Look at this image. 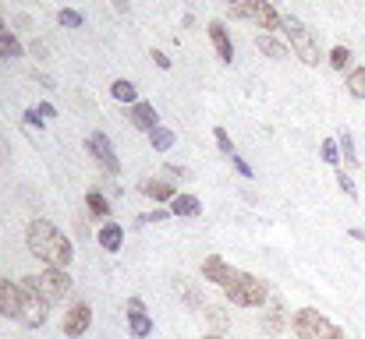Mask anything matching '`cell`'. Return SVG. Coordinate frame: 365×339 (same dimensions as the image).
<instances>
[{
    "label": "cell",
    "mask_w": 365,
    "mask_h": 339,
    "mask_svg": "<svg viewBox=\"0 0 365 339\" xmlns=\"http://www.w3.org/2000/svg\"><path fill=\"white\" fill-rule=\"evenodd\" d=\"M206 32H210V43H213L217 56H220V64H231L234 61V43H231L224 22H210V25H206Z\"/></svg>",
    "instance_id": "12"
},
{
    "label": "cell",
    "mask_w": 365,
    "mask_h": 339,
    "mask_svg": "<svg viewBox=\"0 0 365 339\" xmlns=\"http://www.w3.org/2000/svg\"><path fill=\"white\" fill-rule=\"evenodd\" d=\"M231 8H234V0H231Z\"/></svg>",
    "instance_id": "39"
},
{
    "label": "cell",
    "mask_w": 365,
    "mask_h": 339,
    "mask_svg": "<svg viewBox=\"0 0 365 339\" xmlns=\"http://www.w3.org/2000/svg\"><path fill=\"white\" fill-rule=\"evenodd\" d=\"M174 142H178V135H174L171 128H152V131H149V145H152L156 152H167Z\"/></svg>",
    "instance_id": "21"
},
{
    "label": "cell",
    "mask_w": 365,
    "mask_h": 339,
    "mask_svg": "<svg viewBox=\"0 0 365 339\" xmlns=\"http://www.w3.org/2000/svg\"><path fill=\"white\" fill-rule=\"evenodd\" d=\"M0 56H4V61H18V56H22V43L15 36L0 39Z\"/></svg>",
    "instance_id": "26"
},
{
    "label": "cell",
    "mask_w": 365,
    "mask_h": 339,
    "mask_svg": "<svg viewBox=\"0 0 365 339\" xmlns=\"http://www.w3.org/2000/svg\"><path fill=\"white\" fill-rule=\"evenodd\" d=\"M36 287L46 301H61L68 290H71V276L68 269H57V265H46L39 276H36Z\"/></svg>",
    "instance_id": "6"
},
{
    "label": "cell",
    "mask_w": 365,
    "mask_h": 339,
    "mask_svg": "<svg viewBox=\"0 0 365 339\" xmlns=\"http://www.w3.org/2000/svg\"><path fill=\"white\" fill-rule=\"evenodd\" d=\"M25 244H29V251H32L39 262L57 265V269H68L71 258H75L71 241H68L50 219H32V223L25 226Z\"/></svg>",
    "instance_id": "1"
},
{
    "label": "cell",
    "mask_w": 365,
    "mask_h": 339,
    "mask_svg": "<svg viewBox=\"0 0 365 339\" xmlns=\"http://www.w3.org/2000/svg\"><path fill=\"white\" fill-rule=\"evenodd\" d=\"M213 138H217V145H220L224 156H234V142H231V135L224 128H213Z\"/></svg>",
    "instance_id": "28"
},
{
    "label": "cell",
    "mask_w": 365,
    "mask_h": 339,
    "mask_svg": "<svg viewBox=\"0 0 365 339\" xmlns=\"http://www.w3.org/2000/svg\"><path fill=\"white\" fill-rule=\"evenodd\" d=\"M344 85H348V96L351 99H365V68H351Z\"/></svg>",
    "instance_id": "23"
},
{
    "label": "cell",
    "mask_w": 365,
    "mask_h": 339,
    "mask_svg": "<svg viewBox=\"0 0 365 339\" xmlns=\"http://www.w3.org/2000/svg\"><path fill=\"white\" fill-rule=\"evenodd\" d=\"M348 64H351V50L348 46H334L330 50V68L334 71H348Z\"/></svg>",
    "instance_id": "25"
},
{
    "label": "cell",
    "mask_w": 365,
    "mask_h": 339,
    "mask_svg": "<svg viewBox=\"0 0 365 339\" xmlns=\"http://www.w3.org/2000/svg\"><path fill=\"white\" fill-rule=\"evenodd\" d=\"M110 96H114L117 103H128V106L138 103V89H135L131 82H124V78H117V82L110 85Z\"/></svg>",
    "instance_id": "20"
},
{
    "label": "cell",
    "mask_w": 365,
    "mask_h": 339,
    "mask_svg": "<svg viewBox=\"0 0 365 339\" xmlns=\"http://www.w3.org/2000/svg\"><path fill=\"white\" fill-rule=\"evenodd\" d=\"M57 18H61V25H68V29H78V25H82V15H78V11H68V8H64Z\"/></svg>",
    "instance_id": "30"
},
{
    "label": "cell",
    "mask_w": 365,
    "mask_h": 339,
    "mask_svg": "<svg viewBox=\"0 0 365 339\" xmlns=\"http://www.w3.org/2000/svg\"><path fill=\"white\" fill-rule=\"evenodd\" d=\"M36 110H39V117H43V121H50V117H57V110H54V103H39Z\"/></svg>",
    "instance_id": "34"
},
{
    "label": "cell",
    "mask_w": 365,
    "mask_h": 339,
    "mask_svg": "<svg viewBox=\"0 0 365 339\" xmlns=\"http://www.w3.org/2000/svg\"><path fill=\"white\" fill-rule=\"evenodd\" d=\"M85 149H89V156L92 159H99L103 163V170H107V174H121V159H117V152H114V142L103 135V131H92L89 138H85Z\"/></svg>",
    "instance_id": "7"
},
{
    "label": "cell",
    "mask_w": 365,
    "mask_h": 339,
    "mask_svg": "<svg viewBox=\"0 0 365 339\" xmlns=\"http://www.w3.org/2000/svg\"><path fill=\"white\" fill-rule=\"evenodd\" d=\"M348 234H351L355 241H365V230H348Z\"/></svg>",
    "instance_id": "37"
},
{
    "label": "cell",
    "mask_w": 365,
    "mask_h": 339,
    "mask_svg": "<svg viewBox=\"0 0 365 339\" xmlns=\"http://www.w3.org/2000/svg\"><path fill=\"white\" fill-rule=\"evenodd\" d=\"M174 290H178V294H181V297H185V301H188L192 308H199V311H206V301L199 297V290H195V282H192V279H185V276H178V279H174Z\"/></svg>",
    "instance_id": "19"
},
{
    "label": "cell",
    "mask_w": 365,
    "mask_h": 339,
    "mask_svg": "<svg viewBox=\"0 0 365 339\" xmlns=\"http://www.w3.org/2000/svg\"><path fill=\"white\" fill-rule=\"evenodd\" d=\"M224 294H227V301L238 304V308H263V304L270 301V287H266L259 276H252V272H241Z\"/></svg>",
    "instance_id": "4"
},
{
    "label": "cell",
    "mask_w": 365,
    "mask_h": 339,
    "mask_svg": "<svg viewBox=\"0 0 365 339\" xmlns=\"http://www.w3.org/2000/svg\"><path fill=\"white\" fill-rule=\"evenodd\" d=\"M238 276H241V272H238L231 262H224L220 255H206V262H202V279H206V282H217V287L227 290Z\"/></svg>",
    "instance_id": "8"
},
{
    "label": "cell",
    "mask_w": 365,
    "mask_h": 339,
    "mask_svg": "<svg viewBox=\"0 0 365 339\" xmlns=\"http://www.w3.org/2000/svg\"><path fill=\"white\" fill-rule=\"evenodd\" d=\"M114 11L117 15H128V0H114Z\"/></svg>",
    "instance_id": "35"
},
{
    "label": "cell",
    "mask_w": 365,
    "mask_h": 339,
    "mask_svg": "<svg viewBox=\"0 0 365 339\" xmlns=\"http://www.w3.org/2000/svg\"><path fill=\"white\" fill-rule=\"evenodd\" d=\"M25 124H29V128H36V131H43V124H46V121L39 117V110H25Z\"/></svg>",
    "instance_id": "33"
},
{
    "label": "cell",
    "mask_w": 365,
    "mask_h": 339,
    "mask_svg": "<svg viewBox=\"0 0 365 339\" xmlns=\"http://www.w3.org/2000/svg\"><path fill=\"white\" fill-rule=\"evenodd\" d=\"M128 332H131L135 339H145V336L152 332V318H149V311H145V304H142L138 297L128 301Z\"/></svg>",
    "instance_id": "11"
},
{
    "label": "cell",
    "mask_w": 365,
    "mask_h": 339,
    "mask_svg": "<svg viewBox=\"0 0 365 339\" xmlns=\"http://www.w3.org/2000/svg\"><path fill=\"white\" fill-rule=\"evenodd\" d=\"M280 32H284L287 46L301 56V64H308V68H316V64H320V43L312 39V32H308L294 15H284V18H280Z\"/></svg>",
    "instance_id": "3"
},
{
    "label": "cell",
    "mask_w": 365,
    "mask_h": 339,
    "mask_svg": "<svg viewBox=\"0 0 365 339\" xmlns=\"http://www.w3.org/2000/svg\"><path fill=\"white\" fill-rule=\"evenodd\" d=\"M202 339H224V336H202Z\"/></svg>",
    "instance_id": "38"
},
{
    "label": "cell",
    "mask_w": 365,
    "mask_h": 339,
    "mask_svg": "<svg viewBox=\"0 0 365 339\" xmlns=\"http://www.w3.org/2000/svg\"><path fill=\"white\" fill-rule=\"evenodd\" d=\"M263 329H266L270 336L284 332V304H280V297H270V301H266V311H263Z\"/></svg>",
    "instance_id": "14"
},
{
    "label": "cell",
    "mask_w": 365,
    "mask_h": 339,
    "mask_svg": "<svg viewBox=\"0 0 365 339\" xmlns=\"http://www.w3.org/2000/svg\"><path fill=\"white\" fill-rule=\"evenodd\" d=\"M231 18H245V22H255L263 32H277L284 15L273 11L270 0H238V4L231 8Z\"/></svg>",
    "instance_id": "5"
},
{
    "label": "cell",
    "mask_w": 365,
    "mask_h": 339,
    "mask_svg": "<svg viewBox=\"0 0 365 339\" xmlns=\"http://www.w3.org/2000/svg\"><path fill=\"white\" fill-rule=\"evenodd\" d=\"M231 163H234V170H238V174H241V177H255V170H252V166H248V163H245V159H241L238 152L231 156Z\"/></svg>",
    "instance_id": "32"
},
{
    "label": "cell",
    "mask_w": 365,
    "mask_h": 339,
    "mask_svg": "<svg viewBox=\"0 0 365 339\" xmlns=\"http://www.w3.org/2000/svg\"><path fill=\"white\" fill-rule=\"evenodd\" d=\"M8 36H11V29L4 25V18H0V39H8Z\"/></svg>",
    "instance_id": "36"
},
{
    "label": "cell",
    "mask_w": 365,
    "mask_h": 339,
    "mask_svg": "<svg viewBox=\"0 0 365 339\" xmlns=\"http://www.w3.org/2000/svg\"><path fill=\"white\" fill-rule=\"evenodd\" d=\"M337 188H341V191H344V195H348L351 202L358 198V188H355V181H351V177L344 174V170H337Z\"/></svg>",
    "instance_id": "27"
},
{
    "label": "cell",
    "mask_w": 365,
    "mask_h": 339,
    "mask_svg": "<svg viewBox=\"0 0 365 339\" xmlns=\"http://www.w3.org/2000/svg\"><path fill=\"white\" fill-rule=\"evenodd\" d=\"M0 315H4V318H22L25 315V290H22V282L0 279Z\"/></svg>",
    "instance_id": "9"
},
{
    "label": "cell",
    "mask_w": 365,
    "mask_h": 339,
    "mask_svg": "<svg viewBox=\"0 0 365 339\" xmlns=\"http://www.w3.org/2000/svg\"><path fill=\"white\" fill-rule=\"evenodd\" d=\"M323 159H327L330 166H337V163H341V149H337V138H327V142H323Z\"/></svg>",
    "instance_id": "29"
},
{
    "label": "cell",
    "mask_w": 365,
    "mask_h": 339,
    "mask_svg": "<svg viewBox=\"0 0 365 339\" xmlns=\"http://www.w3.org/2000/svg\"><path fill=\"white\" fill-rule=\"evenodd\" d=\"M255 50H263L266 56H273V61H284V56H287V46H284L280 39H273L270 32H263V36H255Z\"/></svg>",
    "instance_id": "18"
},
{
    "label": "cell",
    "mask_w": 365,
    "mask_h": 339,
    "mask_svg": "<svg viewBox=\"0 0 365 339\" xmlns=\"http://www.w3.org/2000/svg\"><path fill=\"white\" fill-rule=\"evenodd\" d=\"M149 56H152V64L160 68V71H167V68H171V56H167L164 50H149Z\"/></svg>",
    "instance_id": "31"
},
{
    "label": "cell",
    "mask_w": 365,
    "mask_h": 339,
    "mask_svg": "<svg viewBox=\"0 0 365 339\" xmlns=\"http://www.w3.org/2000/svg\"><path fill=\"white\" fill-rule=\"evenodd\" d=\"M291 329H294L298 339H344L341 325L323 318L316 308H298L294 318H291Z\"/></svg>",
    "instance_id": "2"
},
{
    "label": "cell",
    "mask_w": 365,
    "mask_h": 339,
    "mask_svg": "<svg viewBox=\"0 0 365 339\" xmlns=\"http://www.w3.org/2000/svg\"><path fill=\"white\" fill-rule=\"evenodd\" d=\"M85 205H89V212L99 216V219H107V216H110V202L103 198L99 191H89V195H85Z\"/></svg>",
    "instance_id": "24"
},
{
    "label": "cell",
    "mask_w": 365,
    "mask_h": 339,
    "mask_svg": "<svg viewBox=\"0 0 365 339\" xmlns=\"http://www.w3.org/2000/svg\"><path fill=\"white\" fill-rule=\"evenodd\" d=\"M171 216H181V219H199L202 216V202L195 195H178L171 202Z\"/></svg>",
    "instance_id": "15"
},
{
    "label": "cell",
    "mask_w": 365,
    "mask_h": 339,
    "mask_svg": "<svg viewBox=\"0 0 365 339\" xmlns=\"http://www.w3.org/2000/svg\"><path fill=\"white\" fill-rule=\"evenodd\" d=\"M89 325H92V311H89V304H85V301H75V304L64 311V336L78 339V336L89 332Z\"/></svg>",
    "instance_id": "10"
},
{
    "label": "cell",
    "mask_w": 365,
    "mask_h": 339,
    "mask_svg": "<svg viewBox=\"0 0 365 339\" xmlns=\"http://www.w3.org/2000/svg\"><path fill=\"white\" fill-rule=\"evenodd\" d=\"M337 149H341L348 170H355V166H358V152H355V138H351V131H341V135H337Z\"/></svg>",
    "instance_id": "22"
},
{
    "label": "cell",
    "mask_w": 365,
    "mask_h": 339,
    "mask_svg": "<svg viewBox=\"0 0 365 339\" xmlns=\"http://www.w3.org/2000/svg\"><path fill=\"white\" fill-rule=\"evenodd\" d=\"M128 121L138 128V131H152V128H160V113H156V106L152 103H145V99H138L135 106H131V113H128Z\"/></svg>",
    "instance_id": "13"
},
{
    "label": "cell",
    "mask_w": 365,
    "mask_h": 339,
    "mask_svg": "<svg viewBox=\"0 0 365 339\" xmlns=\"http://www.w3.org/2000/svg\"><path fill=\"white\" fill-rule=\"evenodd\" d=\"M96 241H99L103 251H121V244H124V230H121L117 223H107V226H99Z\"/></svg>",
    "instance_id": "16"
},
{
    "label": "cell",
    "mask_w": 365,
    "mask_h": 339,
    "mask_svg": "<svg viewBox=\"0 0 365 339\" xmlns=\"http://www.w3.org/2000/svg\"><path fill=\"white\" fill-rule=\"evenodd\" d=\"M142 195L152 202H174L178 198L174 184H167V181H142Z\"/></svg>",
    "instance_id": "17"
}]
</instances>
